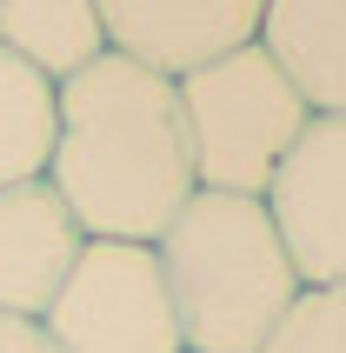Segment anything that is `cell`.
<instances>
[{"label":"cell","instance_id":"4","mask_svg":"<svg viewBox=\"0 0 346 353\" xmlns=\"http://www.w3.org/2000/svg\"><path fill=\"white\" fill-rule=\"evenodd\" d=\"M40 327L60 353H187L147 240H87Z\"/></svg>","mask_w":346,"mask_h":353},{"label":"cell","instance_id":"7","mask_svg":"<svg viewBox=\"0 0 346 353\" xmlns=\"http://www.w3.org/2000/svg\"><path fill=\"white\" fill-rule=\"evenodd\" d=\"M80 247L87 234L47 180L0 187V314L40 320L54 307L60 280L74 274Z\"/></svg>","mask_w":346,"mask_h":353},{"label":"cell","instance_id":"2","mask_svg":"<svg viewBox=\"0 0 346 353\" xmlns=\"http://www.w3.org/2000/svg\"><path fill=\"white\" fill-rule=\"evenodd\" d=\"M154 254L187 353H260V340L300 300V274H293L287 240L273 234V214L260 194L200 187L167 220Z\"/></svg>","mask_w":346,"mask_h":353},{"label":"cell","instance_id":"8","mask_svg":"<svg viewBox=\"0 0 346 353\" xmlns=\"http://www.w3.org/2000/svg\"><path fill=\"white\" fill-rule=\"evenodd\" d=\"M253 40L313 114H346V0H267Z\"/></svg>","mask_w":346,"mask_h":353},{"label":"cell","instance_id":"5","mask_svg":"<svg viewBox=\"0 0 346 353\" xmlns=\"http://www.w3.org/2000/svg\"><path fill=\"white\" fill-rule=\"evenodd\" d=\"M260 200L300 287H346V114H313Z\"/></svg>","mask_w":346,"mask_h":353},{"label":"cell","instance_id":"6","mask_svg":"<svg viewBox=\"0 0 346 353\" xmlns=\"http://www.w3.org/2000/svg\"><path fill=\"white\" fill-rule=\"evenodd\" d=\"M94 7L114 54L180 80L233 47H247L260 34L267 0H94Z\"/></svg>","mask_w":346,"mask_h":353},{"label":"cell","instance_id":"3","mask_svg":"<svg viewBox=\"0 0 346 353\" xmlns=\"http://www.w3.org/2000/svg\"><path fill=\"white\" fill-rule=\"evenodd\" d=\"M180 120H187L193 180L200 187H213V194H267L273 167L287 160V147L300 140L313 107L273 67L267 47L247 40V47L180 74Z\"/></svg>","mask_w":346,"mask_h":353},{"label":"cell","instance_id":"9","mask_svg":"<svg viewBox=\"0 0 346 353\" xmlns=\"http://www.w3.org/2000/svg\"><path fill=\"white\" fill-rule=\"evenodd\" d=\"M0 47L60 87L67 74L107 54V27L94 0H0Z\"/></svg>","mask_w":346,"mask_h":353},{"label":"cell","instance_id":"11","mask_svg":"<svg viewBox=\"0 0 346 353\" xmlns=\"http://www.w3.org/2000/svg\"><path fill=\"white\" fill-rule=\"evenodd\" d=\"M260 353H346V287H300Z\"/></svg>","mask_w":346,"mask_h":353},{"label":"cell","instance_id":"1","mask_svg":"<svg viewBox=\"0 0 346 353\" xmlns=\"http://www.w3.org/2000/svg\"><path fill=\"white\" fill-rule=\"evenodd\" d=\"M47 187L67 200L87 240H147L200 194L193 147L180 120V80L154 74L127 54L87 60L60 80V127Z\"/></svg>","mask_w":346,"mask_h":353},{"label":"cell","instance_id":"12","mask_svg":"<svg viewBox=\"0 0 346 353\" xmlns=\"http://www.w3.org/2000/svg\"><path fill=\"white\" fill-rule=\"evenodd\" d=\"M0 353H60L47 340L40 320H20V314H0Z\"/></svg>","mask_w":346,"mask_h":353},{"label":"cell","instance_id":"10","mask_svg":"<svg viewBox=\"0 0 346 353\" xmlns=\"http://www.w3.org/2000/svg\"><path fill=\"white\" fill-rule=\"evenodd\" d=\"M54 127H60V87L0 47V187L47 180Z\"/></svg>","mask_w":346,"mask_h":353}]
</instances>
